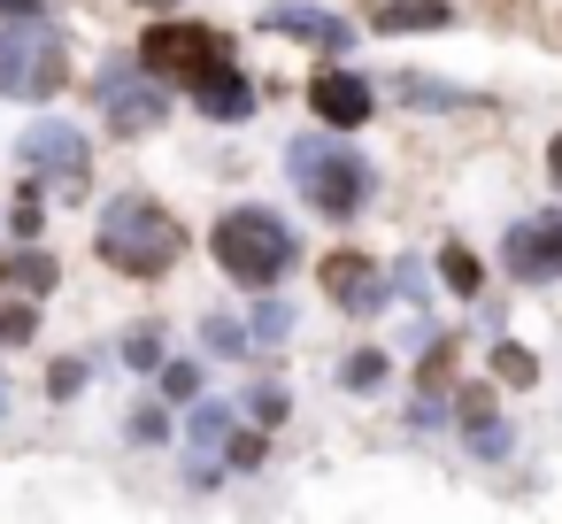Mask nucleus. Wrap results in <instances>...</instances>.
I'll return each mask as SVG.
<instances>
[{
	"label": "nucleus",
	"instance_id": "obj_19",
	"mask_svg": "<svg viewBox=\"0 0 562 524\" xmlns=\"http://www.w3.org/2000/svg\"><path fill=\"white\" fill-rule=\"evenodd\" d=\"M0 16H40V9H32V0H0Z\"/></svg>",
	"mask_w": 562,
	"mask_h": 524
},
{
	"label": "nucleus",
	"instance_id": "obj_5",
	"mask_svg": "<svg viewBox=\"0 0 562 524\" xmlns=\"http://www.w3.org/2000/svg\"><path fill=\"white\" fill-rule=\"evenodd\" d=\"M139 63L155 70V78H209L216 63H224V40L209 32V24H155L147 32V47H139Z\"/></svg>",
	"mask_w": 562,
	"mask_h": 524
},
{
	"label": "nucleus",
	"instance_id": "obj_3",
	"mask_svg": "<svg viewBox=\"0 0 562 524\" xmlns=\"http://www.w3.org/2000/svg\"><path fill=\"white\" fill-rule=\"evenodd\" d=\"M216 263L239 278V286H278L285 263H293V232L270 216V209H232L216 224Z\"/></svg>",
	"mask_w": 562,
	"mask_h": 524
},
{
	"label": "nucleus",
	"instance_id": "obj_20",
	"mask_svg": "<svg viewBox=\"0 0 562 524\" xmlns=\"http://www.w3.org/2000/svg\"><path fill=\"white\" fill-rule=\"evenodd\" d=\"M0 416H9V386H0Z\"/></svg>",
	"mask_w": 562,
	"mask_h": 524
},
{
	"label": "nucleus",
	"instance_id": "obj_9",
	"mask_svg": "<svg viewBox=\"0 0 562 524\" xmlns=\"http://www.w3.org/2000/svg\"><path fill=\"white\" fill-rule=\"evenodd\" d=\"M308 101H316V116H324V124H339V132L370 116V86H362V78H347V70H324V78L308 86Z\"/></svg>",
	"mask_w": 562,
	"mask_h": 524
},
{
	"label": "nucleus",
	"instance_id": "obj_8",
	"mask_svg": "<svg viewBox=\"0 0 562 524\" xmlns=\"http://www.w3.org/2000/svg\"><path fill=\"white\" fill-rule=\"evenodd\" d=\"M508 270L516 278H562V216H531L508 232Z\"/></svg>",
	"mask_w": 562,
	"mask_h": 524
},
{
	"label": "nucleus",
	"instance_id": "obj_17",
	"mask_svg": "<svg viewBox=\"0 0 562 524\" xmlns=\"http://www.w3.org/2000/svg\"><path fill=\"white\" fill-rule=\"evenodd\" d=\"M378 378H385L378 355H355V363H347V386H378Z\"/></svg>",
	"mask_w": 562,
	"mask_h": 524
},
{
	"label": "nucleus",
	"instance_id": "obj_6",
	"mask_svg": "<svg viewBox=\"0 0 562 524\" xmlns=\"http://www.w3.org/2000/svg\"><path fill=\"white\" fill-rule=\"evenodd\" d=\"M16 155H24L40 178H55V186H86V132H78V124H55V116L32 124Z\"/></svg>",
	"mask_w": 562,
	"mask_h": 524
},
{
	"label": "nucleus",
	"instance_id": "obj_11",
	"mask_svg": "<svg viewBox=\"0 0 562 524\" xmlns=\"http://www.w3.org/2000/svg\"><path fill=\"white\" fill-rule=\"evenodd\" d=\"M193 93H201V109H209L216 124H239V116H255V86H247L232 63H216L209 78H193Z\"/></svg>",
	"mask_w": 562,
	"mask_h": 524
},
{
	"label": "nucleus",
	"instance_id": "obj_13",
	"mask_svg": "<svg viewBox=\"0 0 562 524\" xmlns=\"http://www.w3.org/2000/svg\"><path fill=\"white\" fill-rule=\"evenodd\" d=\"M378 24L385 32H431V24H447V0H385Z\"/></svg>",
	"mask_w": 562,
	"mask_h": 524
},
{
	"label": "nucleus",
	"instance_id": "obj_15",
	"mask_svg": "<svg viewBox=\"0 0 562 524\" xmlns=\"http://www.w3.org/2000/svg\"><path fill=\"white\" fill-rule=\"evenodd\" d=\"M493 370H501L508 386H531V378H539V363H531L524 347H493Z\"/></svg>",
	"mask_w": 562,
	"mask_h": 524
},
{
	"label": "nucleus",
	"instance_id": "obj_10",
	"mask_svg": "<svg viewBox=\"0 0 562 524\" xmlns=\"http://www.w3.org/2000/svg\"><path fill=\"white\" fill-rule=\"evenodd\" d=\"M324 293H331L339 309H355V316H370V309L385 301V293H378V270H370L362 255H331V263H324Z\"/></svg>",
	"mask_w": 562,
	"mask_h": 524
},
{
	"label": "nucleus",
	"instance_id": "obj_16",
	"mask_svg": "<svg viewBox=\"0 0 562 524\" xmlns=\"http://www.w3.org/2000/svg\"><path fill=\"white\" fill-rule=\"evenodd\" d=\"M447 278H454V286H462V293H470V286H477V263H470V255H462V247H447Z\"/></svg>",
	"mask_w": 562,
	"mask_h": 524
},
{
	"label": "nucleus",
	"instance_id": "obj_18",
	"mask_svg": "<svg viewBox=\"0 0 562 524\" xmlns=\"http://www.w3.org/2000/svg\"><path fill=\"white\" fill-rule=\"evenodd\" d=\"M547 170H554V186H562V132H554V147H547Z\"/></svg>",
	"mask_w": 562,
	"mask_h": 524
},
{
	"label": "nucleus",
	"instance_id": "obj_1",
	"mask_svg": "<svg viewBox=\"0 0 562 524\" xmlns=\"http://www.w3.org/2000/svg\"><path fill=\"white\" fill-rule=\"evenodd\" d=\"M178 247H186V232L170 224V209H155L147 193L109 201V216H101V255H109L116 270H132V278H162V270L178 263Z\"/></svg>",
	"mask_w": 562,
	"mask_h": 524
},
{
	"label": "nucleus",
	"instance_id": "obj_4",
	"mask_svg": "<svg viewBox=\"0 0 562 524\" xmlns=\"http://www.w3.org/2000/svg\"><path fill=\"white\" fill-rule=\"evenodd\" d=\"M63 78H70L63 40H55L40 16H9V32H0V93H16V101H55Z\"/></svg>",
	"mask_w": 562,
	"mask_h": 524
},
{
	"label": "nucleus",
	"instance_id": "obj_12",
	"mask_svg": "<svg viewBox=\"0 0 562 524\" xmlns=\"http://www.w3.org/2000/svg\"><path fill=\"white\" fill-rule=\"evenodd\" d=\"M270 32H301V40H324V47H347V24L324 16V9H293V0H278V9H262Z\"/></svg>",
	"mask_w": 562,
	"mask_h": 524
},
{
	"label": "nucleus",
	"instance_id": "obj_7",
	"mask_svg": "<svg viewBox=\"0 0 562 524\" xmlns=\"http://www.w3.org/2000/svg\"><path fill=\"white\" fill-rule=\"evenodd\" d=\"M101 109H109L116 132H155V124H162V93H155L147 78H132L124 63L101 70Z\"/></svg>",
	"mask_w": 562,
	"mask_h": 524
},
{
	"label": "nucleus",
	"instance_id": "obj_14",
	"mask_svg": "<svg viewBox=\"0 0 562 524\" xmlns=\"http://www.w3.org/2000/svg\"><path fill=\"white\" fill-rule=\"evenodd\" d=\"M224 432H232V409H224V401H201V409H193V447H216Z\"/></svg>",
	"mask_w": 562,
	"mask_h": 524
},
{
	"label": "nucleus",
	"instance_id": "obj_2",
	"mask_svg": "<svg viewBox=\"0 0 562 524\" xmlns=\"http://www.w3.org/2000/svg\"><path fill=\"white\" fill-rule=\"evenodd\" d=\"M285 163H293V186H301V201L308 209H324V216H355L362 209V193H370V163L362 155H347V147H331V140H293L285 147Z\"/></svg>",
	"mask_w": 562,
	"mask_h": 524
}]
</instances>
